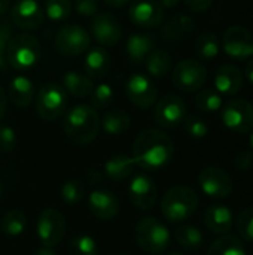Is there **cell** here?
Masks as SVG:
<instances>
[{"mask_svg": "<svg viewBox=\"0 0 253 255\" xmlns=\"http://www.w3.org/2000/svg\"><path fill=\"white\" fill-rule=\"evenodd\" d=\"M174 155V143L167 133L157 128L143 130L134 140L133 158L145 170L166 167Z\"/></svg>", "mask_w": 253, "mask_h": 255, "instance_id": "6da1fadb", "label": "cell"}, {"mask_svg": "<svg viewBox=\"0 0 253 255\" xmlns=\"http://www.w3.org/2000/svg\"><path fill=\"white\" fill-rule=\"evenodd\" d=\"M63 130L75 145H89L98 134L100 117L91 105H76L66 114Z\"/></svg>", "mask_w": 253, "mask_h": 255, "instance_id": "7a4b0ae2", "label": "cell"}, {"mask_svg": "<svg viewBox=\"0 0 253 255\" xmlns=\"http://www.w3.org/2000/svg\"><path fill=\"white\" fill-rule=\"evenodd\" d=\"M198 205V194L191 187L176 185L166 191L161 200V212L169 223L176 224L192 217Z\"/></svg>", "mask_w": 253, "mask_h": 255, "instance_id": "3957f363", "label": "cell"}, {"mask_svg": "<svg viewBox=\"0 0 253 255\" xmlns=\"http://www.w3.org/2000/svg\"><path fill=\"white\" fill-rule=\"evenodd\" d=\"M4 55L10 67L18 72H25L37 64L40 58V42L30 33L13 34Z\"/></svg>", "mask_w": 253, "mask_h": 255, "instance_id": "277c9868", "label": "cell"}, {"mask_svg": "<svg viewBox=\"0 0 253 255\" xmlns=\"http://www.w3.org/2000/svg\"><path fill=\"white\" fill-rule=\"evenodd\" d=\"M134 239L140 250L149 254H158L170 245V232L160 220L145 217L134 227Z\"/></svg>", "mask_w": 253, "mask_h": 255, "instance_id": "5b68a950", "label": "cell"}, {"mask_svg": "<svg viewBox=\"0 0 253 255\" xmlns=\"http://www.w3.org/2000/svg\"><path fill=\"white\" fill-rule=\"evenodd\" d=\"M69 102V94L58 82H48L42 85L36 97V112L43 121H55L60 118Z\"/></svg>", "mask_w": 253, "mask_h": 255, "instance_id": "8992f818", "label": "cell"}, {"mask_svg": "<svg viewBox=\"0 0 253 255\" xmlns=\"http://www.w3.org/2000/svg\"><path fill=\"white\" fill-rule=\"evenodd\" d=\"M222 121L231 131L242 134L253 131V105L242 97L228 100L222 108Z\"/></svg>", "mask_w": 253, "mask_h": 255, "instance_id": "52a82bcc", "label": "cell"}, {"mask_svg": "<svg viewBox=\"0 0 253 255\" xmlns=\"http://www.w3.org/2000/svg\"><path fill=\"white\" fill-rule=\"evenodd\" d=\"M207 81V69L198 60L186 58L176 64L173 70V84L183 93L198 91Z\"/></svg>", "mask_w": 253, "mask_h": 255, "instance_id": "ba28073f", "label": "cell"}, {"mask_svg": "<svg viewBox=\"0 0 253 255\" xmlns=\"http://www.w3.org/2000/svg\"><path fill=\"white\" fill-rule=\"evenodd\" d=\"M36 233L42 245L57 247L66 235V220L60 211L55 208L43 209L36 223Z\"/></svg>", "mask_w": 253, "mask_h": 255, "instance_id": "9c48e42d", "label": "cell"}, {"mask_svg": "<svg viewBox=\"0 0 253 255\" xmlns=\"http://www.w3.org/2000/svg\"><path fill=\"white\" fill-rule=\"evenodd\" d=\"M55 48L69 57H78L88 51L91 45L89 33L78 24L63 25L55 36Z\"/></svg>", "mask_w": 253, "mask_h": 255, "instance_id": "30bf717a", "label": "cell"}, {"mask_svg": "<svg viewBox=\"0 0 253 255\" xmlns=\"http://www.w3.org/2000/svg\"><path fill=\"white\" fill-rule=\"evenodd\" d=\"M198 184L201 191L210 199H227L233 193L231 176L219 167H204L198 175Z\"/></svg>", "mask_w": 253, "mask_h": 255, "instance_id": "8fae6325", "label": "cell"}, {"mask_svg": "<svg viewBox=\"0 0 253 255\" xmlns=\"http://www.w3.org/2000/svg\"><path fill=\"white\" fill-rule=\"evenodd\" d=\"M154 117L157 124L163 128H174L183 123L186 117V103L180 96L167 94L158 100Z\"/></svg>", "mask_w": 253, "mask_h": 255, "instance_id": "7c38bea8", "label": "cell"}, {"mask_svg": "<svg viewBox=\"0 0 253 255\" xmlns=\"http://www.w3.org/2000/svg\"><path fill=\"white\" fill-rule=\"evenodd\" d=\"M125 93L128 100L139 109H149L158 99L157 85L145 75L134 73L125 84Z\"/></svg>", "mask_w": 253, "mask_h": 255, "instance_id": "4fadbf2b", "label": "cell"}, {"mask_svg": "<svg viewBox=\"0 0 253 255\" xmlns=\"http://www.w3.org/2000/svg\"><path fill=\"white\" fill-rule=\"evenodd\" d=\"M128 197L133 206L139 211H149L157 203L158 187L149 175H134L128 185Z\"/></svg>", "mask_w": 253, "mask_h": 255, "instance_id": "5bb4252c", "label": "cell"}, {"mask_svg": "<svg viewBox=\"0 0 253 255\" xmlns=\"http://www.w3.org/2000/svg\"><path fill=\"white\" fill-rule=\"evenodd\" d=\"M91 33L101 46H115L122 37V25L113 13L100 12L91 21Z\"/></svg>", "mask_w": 253, "mask_h": 255, "instance_id": "9a60e30c", "label": "cell"}, {"mask_svg": "<svg viewBox=\"0 0 253 255\" xmlns=\"http://www.w3.org/2000/svg\"><path fill=\"white\" fill-rule=\"evenodd\" d=\"M10 21L24 31H33L43 24L45 12L36 0H18L12 7Z\"/></svg>", "mask_w": 253, "mask_h": 255, "instance_id": "2e32d148", "label": "cell"}, {"mask_svg": "<svg viewBox=\"0 0 253 255\" xmlns=\"http://www.w3.org/2000/svg\"><path fill=\"white\" fill-rule=\"evenodd\" d=\"M224 51L233 58H249L253 55V34L242 25L230 27L222 37Z\"/></svg>", "mask_w": 253, "mask_h": 255, "instance_id": "e0dca14e", "label": "cell"}, {"mask_svg": "<svg viewBox=\"0 0 253 255\" xmlns=\"http://www.w3.org/2000/svg\"><path fill=\"white\" fill-rule=\"evenodd\" d=\"M128 16L137 27H158L164 19V7L160 0H136L130 6Z\"/></svg>", "mask_w": 253, "mask_h": 255, "instance_id": "ac0fdd59", "label": "cell"}, {"mask_svg": "<svg viewBox=\"0 0 253 255\" xmlns=\"http://www.w3.org/2000/svg\"><path fill=\"white\" fill-rule=\"evenodd\" d=\"M88 208L95 218L106 221L118 215L119 200L112 191L104 188H97L88 197Z\"/></svg>", "mask_w": 253, "mask_h": 255, "instance_id": "d6986e66", "label": "cell"}, {"mask_svg": "<svg viewBox=\"0 0 253 255\" xmlns=\"http://www.w3.org/2000/svg\"><path fill=\"white\" fill-rule=\"evenodd\" d=\"M112 66L110 54L104 46H94L88 48L85 52V60H84V69L85 75H88L91 79H101L104 78Z\"/></svg>", "mask_w": 253, "mask_h": 255, "instance_id": "ffe728a7", "label": "cell"}, {"mask_svg": "<svg viewBox=\"0 0 253 255\" xmlns=\"http://www.w3.org/2000/svg\"><path fill=\"white\" fill-rule=\"evenodd\" d=\"M243 72L234 64H222L215 75L216 91L227 96H234L243 88Z\"/></svg>", "mask_w": 253, "mask_h": 255, "instance_id": "44dd1931", "label": "cell"}, {"mask_svg": "<svg viewBox=\"0 0 253 255\" xmlns=\"http://www.w3.org/2000/svg\"><path fill=\"white\" fill-rule=\"evenodd\" d=\"M204 224L215 235H227L234 226L233 212L227 206H210L204 212Z\"/></svg>", "mask_w": 253, "mask_h": 255, "instance_id": "7402d4cb", "label": "cell"}, {"mask_svg": "<svg viewBox=\"0 0 253 255\" xmlns=\"http://www.w3.org/2000/svg\"><path fill=\"white\" fill-rule=\"evenodd\" d=\"M155 48L157 37L151 33H136L127 40V54L134 63H143Z\"/></svg>", "mask_w": 253, "mask_h": 255, "instance_id": "603a6c76", "label": "cell"}, {"mask_svg": "<svg viewBox=\"0 0 253 255\" xmlns=\"http://www.w3.org/2000/svg\"><path fill=\"white\" fill-rule=\"evenodd\" d=\"M34 84L25 75H16L9 85V100L16 108H27L34 99Z\"/></svg>", "mask_w": 253, "mask_h": 255, "instance_id": "cb8c5ba5", "label": "cell"}, {"mask_svg": "<svg viewBox=\"0 0 253 255\" xmlns=\"http://www.w3.org/2000/svg\"><path fill=\"white\" fill-rule=\"evenodd\" d=\"M64 90L67 91V94H72L73 97L82 99V97H88L94 88L92 85V79L88 75L79 73L76 70H69L64 73L63 76V84Z\"/></svg>", "mask_w": 253, "mask_h": 255, "instance_id": "d4e9b609", "label": "cell"}, {"mask_svg": "<svg viewBox=\"0 0 253 255\" xmlns=\"http://www.w3.org/2000/svg\"><path fill=\"white\" fill-rule=\"evenodd\" d=\"M195 30V21L185 13L174 15L161 30V34L167 40H180Z\"/></svg>", "mask_w": 253, "mask_h": 255, "instance_id": "484cf974", "label": "cell"}, {"mask_svg": "<svg viewBox=\"0 0 253 255\" xmlns=\"http://www.w3.org/2000/svg\"><path fill=\"white\" fill-rule=\"evenodd\" d=\"M104 173L112 181H124L130 178L136 169V161L128 155H115L104 163Z\"/></svg>", "mask_w": 253, "mask_h": 255, "instance_id": "4316f807", "label": "cell"}, {"mask_svg": "<svg viewBox=\"0 0 253 255\" xmlns=\"http://www.w3.org/2000/svg\"><path fill=\"white\" fill-rule=\"evenodd\" d=\"M146 70L152 78H164L171 72V55L166 49H154L145 60Z\"/></svg>", "mask_w": 253, "mask_h": 255, "instance_id": "83f0119b", "label": "cell"}, {"mask_svg": "<svg viewBox=\"0 0 253 255\" xmlns=\"http://www.w3.org/2000/svg\"><path fill=\"white\" fill-rule=\"evenodd\" d=\"M130 124H131V118L122 109H110L109 112L104 114L101 120L103 130L112 136L124 134L130 128Z\"/></svg>", "mask_w": 253, "mask_h": 255, "instance_id": "f1b7e54d", "label": "cell"}, {"mask_svg": "<svg viewBox=\"0 0 253 255\" xmlns=\"http://www.w3.org/2000/svg\"><path fill=\"white\" fill-rule=\"evenodd\" d=\"M206 255H246V248L239 238L224 235L209 247Z\"/></svg>", "mask_w": 253, "mask_h": 255, "instance_id": "f546056e", "label": "cell"}, {"mask_svg": "<svg viewBox=\"0 0 253 255\" xmlns=\"http://www.w3.org/2000/svg\"><path fill=\"white\" fill-rule=\"evenodd\" d=\"M174 238L177 244L186 251H197L203 247V242H204L203 233L197 227L188 226V224L177 227L174 232Z\"/></svg>", "mask_w": 253, "mask_h": 255, "instance_id": "4dcf8cb0", "label": "cell"}, {"mask_svg": "<svg viewBox=\"0 0 253 255\" xmlns=\"http://www.w3.org/2000/svg\"><path fill=\"white\" fill-rule=\"evenodd\" d=\"M221 51V42L216 33L204 31L195 40V52L201 60H212Z\"/></svg>", "mask_w": 253, "mask_h": 255, "instance_id": "1f68e13d", "label": "cell"}, {"mask_svg": "<svg viewBox=\"0 0 253 255\" xmlns=\"http://www.w3.org/2000/svg\"><path fill=\"white\" fill-rule=\"evenodd\" d=\"M27 227V217L22 211L12 209L4 214L1 220V232L9 238H16L24 233Z\"/></svg>", "mask_w": 253, "mask_h": 255, "instance_id": "d6a6232c", "label": "cell"}, {"mask_svg": "<svg viewBox=\"0 0 253 255\" xmlns=\"http://www.w3.org/2000/svg\"><path fill=\"white\" fill-rule=\"evenodd\" d=\"M85 193H86V187L78 178L66 181L63 187L60 188V196L67 205H76L82 202L85 197Z\"/></svg>", "mask_w": 253, "mask_h": 255, "instance_id": "836d02e7", "label": "cell"}, {"mask_svg": "<svg viewBox=\"0 0 253 255\" xmlns=\"http://www.w3.org/2000/svg\"><path fill=\"white\" fill-rule=\"evenodd\" d=\"M195 106L203 112H216L222 108V96L212 88L201 90L195 96Z\"/></svg>", "mask_w": 253, "mask_h": 255, "instance_id": "e575fe53", "label": "cell"}, {"mask_svg": "<svg viewBox=\"0 0 253 255\" xmlns=\"http://www.w3.org/2000/svg\"><path fill=\"white\" fill-rule=\"evenodd\" d=\"M70 254L72 255H98L97 242L94 238L85 233H79L70 241Z\"/></svg>", "mask_w": 253, "mask_h": 255, "instance_id": "d590c367", "label": "cell"}, {"mask_svg": "<svg viewBox=\"0 0 253 255\" xmlns=\"http://www.w3.org/2000/svg\"><path fill=\"white\" fill-rule=\"evenodd\" d=\"M45 16L51 21H64L72 13V1L70 0H46L45 3Z\"/></svg>", "mask_w": 253, "mask_h": 255, "instance_id": "8d00e7d4", "label": "cell"}, {"mask_svg": "<svg viewBox=\"0 0 253 255\" xmlns=\"http://www.w3.org/2000/svg\"><path fill=\"white\" fill-rule=\"evenodd\" d=\"M91 106L98 111V109H106L113 103V90L109 84H98L97 87L92 88L91 94Z\"/></svg>", "mask_w": 253, "mask_h": 255, "instance_id": "74e56055", "label": "cell"}, {"mask_svg": "<svg viewBox=\"0 0 253 255\" xmlns=\"http://www.w3.org/2000/svg\"><path fill=\"white\" fill-rule=\"evenodd\" d=\"M237 233L240 238L252 242L253 241V208H246L240 212L237 221H236Z\"/></svg>", "mask_w": 253, "mask_h": 255, "instance_id": "f35d334b", "label": "cell"}, {"mask_svg": "<svg viewBox=\"0 0 253 255\" xmlns=\"http://www.w3.org/2000/svg\"><path fill=\"white\" fill-rule=\"evenodd\" d=\"M183 124H185V130L186 133L194 137V139H203L207 136L209 133V127H207V123L197 117V115H189V117H185L183 120Z\"/></svg>", "mask_w": 253, "mask_h": 255, "instance_id": "ab89813d", "label": "cell"}, {"mask_svg": "<svg viewBox=\"0 0 253 255\" xmlns=\"http://www.w3.org/2000/svg\"><path fill=\"white\" fill-rule=\"evenodd\" d=\"M16 133L12 127L1 124L0 126V152L3 154H9L12 151H15L16 148Z\"/></svg>", "mask_w": 253, "mask_h": 255, "instance_id": "60d3db41", "label": "cell"}, {"mask_svg": "<svg viewBox=\"0 0 253 255\" xmlns=\"http://www.w3.org/2000/svg\"><path fill=\"white\" fill-rule=\"evenodd\" d=\"M75 7L81 16H94L98 10V0H76Z\"/></svg>", "mask_w": 253, "mask_h": 255, "instance_id": "b9f144b4", "label": "cell"}, {"mask_svg": "<svg viewBox=\"0 0 253 255\" xmlns=\"http://www.w3.org/2000/svg\"><path fill=\"white\" fill-rule=\"evenodd\" d=\"M9 19H0V52H6L7 43L13 36V27Z\"/></svg>", "mask_w": 253, "mask_h": 255, "instance_id": "7bdbcfd3", "label": "cell"}, {"mask_svg": "<svg viewBox=\"0 0 253 255\" xmlns=\"http://www.w3.org/2000/svg\"><path fill=\"white\" fill-rule=\"evenodd\" d=\"M185 4L189 10L203 13L207 9H210V6L213 4V0H185Z\"/></svg>", "mask_w": 253, "mask_h": 255, "instance_id": "ee69618b", "label": "cell"}, {"mask_svg": "<svg viewBox=\"0 0 253 255\" xmlns=\"http://www.w3.org/2000/svg\"><path fill=\"white\" fill-rule=\"evenodd\" d=\"M236 166L240 170H249L253 166V152L251 151H243L236 157Z\"/></svg>", "mask_w": 253, "mask_h": 255, "instance_id": "f6af8a7d", "label": "cell"}, {"mask_svg": "<svg viewBox=\"0 0 253 255\" xmlns=\"http://www.w3.org/2000/svg\"><path fill=\"white\" fill-rule=\"evenodd\" d=\"M6 105H7V96H6L3 87H0V121L3 120V117L6 114Z\"/></svg>", "mask_w": 253, "mask_h": 255, "instance_id": "bcb514c9", "label": "cell"}, {"mask_svg": "<svg viewBox=\"0 0 253 255\" xmlns=\"http://www.w3.org/2000/svg\"><path fill=\"white\" fill-rule=\"evenodd\" d=\"M243 76H246V79H248L251 84H253V58L246 63V67H245V73H243Z\"/></svg>", "mask_w": 253, "mask_h": 255, "instance_id": "7dc6e473", "label": "cell"}, {"mask_svg": "<svg viewBox=\"0 0 253 255\" xmlns=\"http://www.w3.org/2000/svg\"><path fill=\"white\" fill-rule=\"evenodd\" d=\"M34 255H57V253L54 251V248L42 245L40 248H37V250L34 251Z\"/></svg>", "mask_w": 253, "mask_h": 255, "instance_id": "c3c4849f", "label": "cell"}, {"mask_svg": "<svg viewBox=\"0 0 253 255\" xmlns=\"http://www.w3.org/2000/svg\"><path fill=\"white\" fill-rule=\"evenodd\" d=\"M7 60H6V55L4 52H0V75H4L7 72Z\"/></svg>", "mask_w": 253, "mask_h": 255, "instance_id": "681fc988", "label": "cell"}, {"mask_svg": "<svg viewBox=\"0 0 253 255\" xmlns=\"http://www.w3.org/2000/svg\"><path fill=\"white\" fill-rule=\"evenodd\" d=\"M109 6H112V7H122V6H125V4H128L131 0H104Z\"/></svg>", "mask_w": 253, "mask_h": 255, "instance_id": "f907efd6", "label": "cell"}, {"mask_svg": "<svg viewBox=\"0 0 253 255\" xmlns=\"http://www.w3.org/2000/svg\"><path fill=\"white\" fill-rule=\"evenodd\" d=\"M160 3L163 4L164 9H166V7L171 9V7H176V6L180 3V0H160Z\"/></svg>", "mask_w": 253, "mask_h": 255, "instance_id": "816d5d0a", "label": "cell"}, {"mask_svg": "<svg viewBox=\"0 0 253 255\" xmlns=\"http://www.w3.org/2000/svg\"><path fill=\"white\" fill-rule=\"evenodd\" d=\"M10 9V1L9 0H0V15H4Z\"/></svg>", "mask_w": 253, "mask_h": 255, "instance_id": "f5cc1de1", "label": "cell"}, {"mask_svg": "<svg viewBox=\"0 0 253 255\" xmlns=\"http://www.w3.org/2000/svg\"><path fill=\"white\" fill-rule=\"evenodd\" d=\"M251 146H252V149H253V133H252V136H251Z\"/></svg>", "mask_w": 253, "mask_h": 255, "instance_id": "db71d44e", "label": "cell"}, {"mask_svg": "<svg viewBox=\"0 0 253 255\" xmlns=\"http://www.w3.org/2000/svg\"><path fill=\"white\" fill-rule=\"evenodd\" d=\"M1 193H3V190H1V182H0V197H1Z\"/></svg>", "mask_w": 253, "mask_h": 255, "instance_id": "11a10c76", "label": "cell"}, {"mask_svg": "<svg viewBox=\"0 0 253 255\" xmlns=\"http://www.w3.org/2000/svg\"><path fill=\"white\" fill-rule=\"evenodd\" d=\"M169 255H182V254H177V253H171V254H169Z\"/></svg>", "mask_w": 253, "mask_h": 255, "instance_id": "9f6ffc18", "label": "cell"}, {"mask_svg": "<svg viewBox=\"0 0 253 255\" xmlns=\"http://www.w3.org/2000/svg\"><path fill=\"white\" fill-rule=\"evenodd\" d=\"M113 255H124V254H113Z\"/></svg>", "mask_w": 253, "mask_h": 255, "instance_id": "6f0895ef", "label": "cell"}]
</instances>
